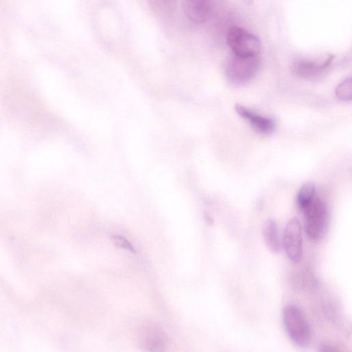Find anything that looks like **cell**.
I'll return each instance as SVG.
<instances>
[{
    "label": "cell",
    "instance_id": "1",
    "mask_svg": "<svg viewBox=\"0 0 352 352\" xmlns=\"http://www.w3.org/2000/svg\"><path fill=\"white\" fill-rule=\"evenodd\" d=\"M283 321L285 331L290 340L300 347L307 346L311 338L308 320L296 305H288L283 311Z\"/></svg>",
    "mask_w": 352,
    "mask_h": 352
},
{
    "label": "cell",
    "instance_id": "2",
    "mask_svg": "<svg viewBox=\"0 0 352 352\" xmlns=\"http://www.w3.org/2000/svg\"><path fill=\"white\" fill-rule=\"evenodd\" d=\"M304 211L307 236L314 241L322 239L329 225V212L325 203L320 199L314 198Z\"/></svg>",
    "mask_w": 352,
    "mask_h": 352
},
{
    "label": "cell",
    "instance_id": "3",
    "mask_svg": "<svg viewBox=\"0 0 352 352\" xmlns=\"http://www.w3.org/2000/svg\"><path fill=\"white\" fill-rule=\"evenodd\" d=\"M261 65L258 56H240L232 55L225 67L227 78L233 83L242 85L250 81L257 74Z\"/></svg>",
    "mask_w": 352,
    "mask_h": 352
},
{
    "label": "cell",
    "instance_id": "4",
    "mask_svg": "<svg viewBox=\"0 0 352 352\" xmlns=\"http://www.w3.org/2000/svg\"><path fill=\"white\" fill-rule=\"evenodd\" d=\"M227 43L234 54L240 56H258L261 43L254 34L239 26H232L227 32Z\"/></svg>",
    "mask_w": 352,
    "mask_h": 352
},
{
    "label": "cell",
    "instance_id": "5",
    "mask_svg": "<svg viewBox=\"0 0 352 352\" xmlns=\"http://www.w3.org/2000/svg\"><path fill=\"white\" fill-rule=\"evenodd\" d=\"M138 343L146 352H164L167 336L157 324L149 322L143 324L138 331Z\"/></svg>",
    "mask_w": 352,
    "mask_h": 352
},
{
    "label": "cell",
    "instance_id": "6",
    "mask_svg": "<svg viewBox=\"0 0 352 352\" xmlns=\"http://www.w3.org/2000/svg\"><path fill=\"white\" fill-rule=\"evenodd\" d=\"M287 257L293 262H298L302 255V228L296 218L290 219L287 223L282 239Z\"/></svg>",
    "mask_w": 352,
    "mask_h": 352
},
{
    "label": "cell",
    "instance_id": "7",
    "mask_svg": "<svg viewBox=\"0 0 352 352\" xmlns=\"http://www.w3.org/2000/svg\"><path fill=\"white\" fill-rule=\"evenodd\" d=\"M234 109L238 115L248 122L251 127L262 135H270L275 129L276 123L274 119L257 113L242 104H236Z\"/></svg>",
    "mask_w": 352,
    "mask_h": 352
},
{
    "label": "cell",
    "instance_id": "8",
    "mask_svg": "<svg viewBox=\"0 0 352 352\" xmlns=\"http://www.w3.org/2000/svg\"><path fill=\"white\" fill-rule=\"evenodd\" d=\"M334 56L329 54L320 61L298 59L294 63V70L304 78H314L320 76L331 65Z\"/></svg>",
    "mask_w": 352,
    "mask_h": 352
},
{
    "label": "cell",
    "instance_id": "9",
    "mask_svg": "<svg viewBox=\"0 0 352 352\" xmlns=\"http://www.w3.org/2000/svg\"><path fill=\"white\" fill-rule=\"evenodd\" d=\"M182 8L186 17L195 23H204L212 12L211 3L206 0L184 1Z\"/></svg>",
    "mask_w": 352,
    "mask_h": 352
},
{
    "label": "cell",
    "instance_id": "10",
    "mask_svg": "<svg viewBox=\"0 0 352 352\" xmlns=\"http://www.w3.org/2000/svg\"><path fill=\"white\" fill-rule=\"evenodd\" d=\"M261 234L266 247L272 254H277L281 251L282 240L276 221L266 220L263 224Z\"/></svg>",
    "mask_w": 352,
    "mask_h": 352
},
{
    "label": "cell",
    "instance_id": "11",
    "mask_svg": "<svg viewBox=\"0 0 352 352\" xmlns=\"http://www.w3.org/2000/svg\"><path fill=\"white\" fill-rule=\"evenodd\" d=\"M315 192V185L311 182H307L302 186L296 196L298 208L304 210L314 200Z\"/></svg>",
    "mask_w": 352,
    "mask_h": 352
},
{
    "label": "cell",
    "instance_id": "12",
    "mask_svg": "<svg viewBox=\"0 0 352 352\" xmlns=\"http://www.w3.org/2000/svg\"><path fill=\"white\" fill-rule=\"evenodd\" d=\"M336 96L342 101H350L352 95L351 78L349 76L341 82L336 88Z\"/></svg>",
    "mask_w": 352,
    "mask_h": 352
},
{
    "label": "cell",
    "instance_id": "13",
    "mask_svg": "<svg viewBox=\"0 0 352 352\" xmlns=\"http://www.w3.org/2000/svg\"><path fill=\"white\" fill-rule=\"evenodd\" d=\"M112 239L117 246L134 254L136 252L133 245L124 236L116 234L112 236Z\"/></svg>",
    "mask_w": 352,
    "mask_h": 352
},
{
    "label": "cell",
    "instance_id": "14",
    "mask_svg": "<svg viewBox=\"0 0 352 352\" xmlns=\"http://www.w3.org/2000/svg\"><path fill=\"white\" fill-rule=\"evenodd\" d=\"M318 352H342L339 349L328 344H321L318 349Z\"/></svg>",
    "mask_w": 352,
    "mask_h": 352
}]
</instances>
